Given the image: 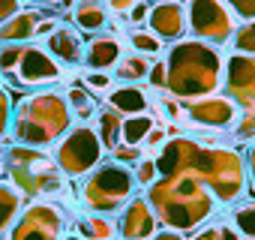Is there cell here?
Masks as SVG:
<instances>
[{
	"label": "cell",
	"instance_id": "6da1fadb",
	"mask_svg": "<svg viewBox=\"0 0 255 240\" xmlns=\"http://www.w3.org/2000/svg\"><path fill=\"white\" fill-rule=\"evenodd\" d=\"M168 84L165 90L180 99L192 102L201 96H213L222 84V54L216 45L201 39H180L168 54Z\"/></svg>",
	"mask_w": 255,
	"mask_h": 240
},
{
	"label": "cell",
	"instance_id": "7a4b0ae2",
	"mask_svg": "<svg viewBox=\"0 0 255 240\" xmlns=\"http://www.w3.org/2000/svg\"><path fill=\"white\" fill-rule=\"evenodd\" d=\"M153 213L177 231H192L198 228L204 219H210L216 198L201 186V180L186 171V174H174V177H159L150 186L147 195Z\"/></svg>",
	"mask_w": 255,
	"mask_h": 240
},
{
	"label": "cell",
	"instance_id": "3957f363",
	"mask_svg": "<svg viewBox=\"0 0 255 240\" xmlns=\"http://www.w3.org/2000/svg\"><path fill=\"white\" fill-rule=\"evenodd\" d=\"M9 129L18 144L45 150L72 129V111H69L66 99H60L57 93L39 90L33 96H24Z\"/></svg>",
	"mask_w": 255,
	"mask_h": 240
},
{
	"label": "cell",
	"instance_id": "277c9868",
	"mask_svg": "<svg viewBox=\"0 0 255 240\" xmlns=\"http://www.w3.org/2000/svg\"><path fill=\"white\" fill-rule=\"evenodd\" d=\"M6 174L24 198H39V195L60 198L63 192H69V177L42 147H24V144L6 147Z\"/></svg>",
	"mask_w": 255,
	"mask_h": 240
},
{
	"label": "cell",
	"instance_id": "5b68a950",
	"mask_svg": "<svg viewBox=\"0 0 255 240\" xmlns=\"http://www.w3.org/2000/svg\"><path fill=\"white\" fill-rule=\"evenodd\" d=\"M192 168H195V177L201 183H207V192L216 198V204H231L243 195V174L246 171H243V159L237 150H231L225 144L207 150L198 144Z\"/></svg>",
	"mask_w": 255,
	"mask_h": 240
},
{
	"label": "cell",
	"instance_id": "8992f818",
	"mask_svg": "<svg viewBox=\"0 0 255 240\" xmlns=\"http://www.w3.org/2000/svg\"><path fill=\"white\" fill-rule=\"evenodd\" d=\"M0 75L18 87H48L63 78V66L42 48V45H24L9 42L0 48Z\"/></svg>",
	"mask_w": 255,
	"mask_h": 240
},
{
	"label": "cell",
	"instance_id": "52a82bcc",
	"mask_svg": "<svg viewBox=\"0 0 255 240\" xmlns=\"http://www.w3.org/2000/svg\"><path fill=\"white\" fill-rule=\"evenodd\" d=\"M135 195V177L120 162L96 165L90 174L81 177V204L93 213H117Z\"/></svg>",
	"mask_w": 255,
	"mask_h": 240
},
{
	"label": "cell",
	"instance_id": "ba28073f",
	"mask_svg": "<svg viewBox=\"0 0 255 240\" xmlns=\"http://www.w3.org/2000/svg\"><path fill=\"white\" fill-rule=\"evenodd\" d=\"M51 156H54L57 168L72 180V177L90 174V171L102 162L105 147H102V141H99V135H96L93 126L78 123V126H72V129L57 141V147H54Z\"/></svg>",
	"mask_w": 255,
	"mask_h": 240
},
{
	"label": "cell",
	"instance_id": "9c48e42d",
	"mask_svg": "<svg viewBox=\"0 0 255 240\" xmlns=\"http://www.w3.org/2000/svg\"><path fill=\"white\" fill-rule=\"evenodd\" d=\"M183 9H186V30H192V39L210 45L231 42L237 24L225 0H186Z\"/></svg>",
	"mask_w": 255,
	"mask_h": 240
},
{
	"label": "cell",
	"instance_id": "30bf717a",
	"mask_svg": "<svg viewBox=\"0 0 255 240\" xmlns=\"http://www.w3.org/2000/svg\"><path fill=\"white\" fill-rule=\"evenodd\" d=\"M63 234L66 213L54 201H30L9 228V240H60Z\"/></svg>",
	"mask_w": 255,
	"mask_h": 240
},
{
	"label": "cell",
	"instance_id": "8fae6325",
	"mask_svg": "<svg viewBox=\"0 0 255 240\" xmlns=\"http://www.w3.org/2000/svg\"><path fill=\"white\" fill-rule=\"evenodd\" d=\"M225 75H222V84H225V93L234 105H240L243 111L255 108V57L249 54H231L225 60Z\"/></svg>",
	"mask_w": 255,
	"mask_h": 240
},
{
	"label": "cell",
	"instance_id": "7c38bea8",
	"mask_svg": "<svg viewBox=\"0 0 255 240\" xmlns=\"http://www.w3.org/2000/svg\"><path fill=\"white\" fill-rule=\"evenodd\" d=\"M159 228V216L153 213L150 201L144 195H132L120 207L117 219V237L120 240H150Z\"/></svg>",
	"mask_w": 255,
	"mask_h": 240
},
{
	"label": "cell",
	"instance_id": "4fadbf2b",
	"mask_svg": "<svg viewBox=\"0 0 255 240\" xmlns=\"http://www.w3.org/2000/svg\"><path fill=\"white\" fill-rule=\"evenodd\" d=\"M183 108H186V123L201 126V129H216V132L231 126L237 117V105L228 96H216V93L183 102Z\"/></svg>",
	"mask_w": 255,
	"mask_h": 240
},
{
	"label": "cell",
	"instance_id": "5bb4252c",
	"mask_svg": "<svg viewBox=\"0 0 255 240\" xmlns=\"http://www.w3.org/2000/svg\"><path fill=\"white\" fill-rule=\"evenodd\" d=\"M60 21L42 9H18L9 21L0 24V42L9 45V42H24V39H39L48 36Z\"/></svg>",
	"mask_w": 255,
	"mask_h": 240
},
{
	"label": "cell",
	"instance_id": "9a60e30c",
	"mask_svg": "<svg viewBox=\"0 0 255 240\" xmlns=\"http://www.w3.org/2000/svg\"><path fill=\"white\" fill-rule=\"evenodd\" d=\"M147 30L156 33L162 42L171 39V42H180L183 33H186V9L180 0H162V3H153L150 6V15H147Z\"/></svg>",
	"mask_w": 255,
	"mask_h": 240
},
{
	"label": "cell",
	"instance_id": "2e32d148",
	"mask_svg": "<svg viewBox=\"0 0 255 240\" xmlns=\"http://www.w3.org/2000/svg\"><path fill=\"white\" fill-rule=\"evenodd\" d=\"M123 57V39L111 36V33H93L84 42V69L93 72H108L117 66V60Z\"/></svg>",
	"mask_w": 255,
	"mask_h": 240
},
{
	"label": "cell",
	"instance_id": "e0dca14e",
	"mask_svg": "<svg viewBox=\"0 0 255 240\" xmlns=\"http://www.w3.org/2000/svg\"><path fill=\"white\" fill-rule=\"evenodd\" d=\"M45 51L57 60V63H69V66H81L84 63V39L81 30L72 24H57L48 33Z\"/></svg>",
	"mask_w": 255,
	"mask_h": 240
},
{
	"label": "cell",
	"instance_id": "ac0fdd59",
	"mask_svg": "<svg viewBox=\"0 0 255 240\" xmlns=\"http://www.w3.org/2000/svg\"><path fill=\"white\" fill-rule=\"evenodd\" d=\"M105 105L114 108L120 117H129V114H144L150 108V96L138 84H120V87H111L108 90Z\"/></svg>",
	"mask_w": 255,
	"mask_h": 240
},
{
	"label": "cell",
	"instance_id": "d6986e66",
	"mask_svg": "<svg viewBox=\"0 0 255 240\" xmlns=\"http://www.w3.org/2000/svg\"><path fill=\"white\" fill-rule=\"evenodd\" d=\"M72 21L81 33H102L108 27V9L99 3V0H78L72 6Z\"/></svg>",
	"mask_w": 255,
	"mask_h": 240
},
{
	"label": "cell",
	"instance_id": "ffe728a7",
	"mask_svg": "<svg viewBox=\"0 0 255 240\" xmlns=\"http://www.w3.org/2000/svg\"><path fill=\"white\" fill-rule=\"evenodd\" d=\"M159 126V120L153 114H129L120 120V144H132V147H144L147 135Z\"/></svg>",
	"mask_w": 255,
	"mask_h": 240
},
{
	"label": "cell",
	"instance_id": "44dd1931",
	"mask_svg": "<svg viewBox=\"0 0 255 240\" xmlns=\"http://www.w3.org/2000/svg\"><path fill=\"white\" fill-rule=\"evenodd\" d=\"M75 231L84 240H117V219L108 213H90L75 219Z\"/></svg>",
	"mask_w": 255,
	"mask_h": 240
},
{
	"label": "cell",
	"instance_id": "7402d4cb",
	"mask_svg": "<svg viewBox=\"0 0 255 240\" xmlns=\"http://www.w3.org/2000/svg\"><path fill=\"white\" fill-rule=\"evenodd\" d=\"M120 120L123 117L114 108H108V105L96 108V114H93V129H96V135H99L105 150H114L120 144Z\"/></svg>",
	"mask_w": 255,
	"mask_h": 240
},
{
	"label": "cell",
	"instance_id": "603a6c76",
	"mask_svg": "<svg viewBox=\"0 0 255 240\" xmlns=\"http://www.w3.org/2000/svg\"><path fill=\"white\" fill-rule=\"evenodd\" d=\"M147 72H150V57L132 51V54H123L117 60V66L111 69V75L123 84H138V81H147Z\"/></svg>",
	"mask_w": 255,
	"mask_h": 240
},
{
	"label": "cell",
	"instance_id": "cb8c5ba5",
	"mask_svg": "<svg viewBox=\"0 0 255 240\" xmlns=\"http://www.w3.org/2000/svg\"><path fill=\"white\" fill-rule=\"evenodd\" d=\"M66 105H69V111H72L75 120L87 123V120H93V114H96V108H99V96H96L93 90H87L81 81H75V84L69 87V93H66Z\"/></svg>",
	"mask_w": 255,
	"mask_h": 240
},
{
	"label": "cell",
	"instance_id": "d4e9b609",
	"mask_svg": "<svg viewBox=\"0 0 255 240\" xmlns=\"http://www.w3.org/2000/svg\"><path fill=\"white\" fill-rule=\"evenodd\" d=\"M24 207V195L12 183H0V234L9 231Z\"/></svg>",
	"mask_w": 255,
	"mask_h": 240
},
{
	"label": "cell",
	"instance_id": "484cf974",
	"mask_svg": "<svg viewBox=\"0 0 255 240\" xmlns=\"http://www.w3.org/2000/svg\"><path fill=\"white\" fill-rule=\"evenodd\" d=\"M231 225L243 240H255V198L237 201L231 210Z\"/></svg>",
	"mask_w": 255,
	"mask_h": 240
},
{
	"label": "cell",
	"instance_id": "4316f807",
	"mask_svg": "<svg viewBox=\"0 0 255 240\" xmlns=\"http://www.w3.org/2000/svg\"><path fill=\"white\" fill-rule=\"evenodd\" d=\"M129 45H132V51H138V54H144V57L162 51V39H159L156 33L144 30V27H132V30H129Z\"/></svg>",
	"mask_w": 255,
	"mask_h": 240
},
{
	"label": "cell",
	"instance_id": "83f0119b",
	"mask_svg": "<svg viewBox=\"0 0 255 240\" xmlns=\"http://www.w3.org/2000/svg\"><path fill=\"white\" fill-rule=\"evenodd\" d=\"M132 177H135V186H153L156 180H159V168H156V156H141L138 162H135V171H132Z\"/></svg>",
	"mask_w": 255,
	"mask_h": 240
},
{
	"label": "cell",
	"instance_id": "f1b7e54d",
	"mask_svg": "<svg viewBox=\"0 0 255 240\" xmlns=\"http://www.w3.org/2000/svg\"><path fill=\"white\" fill-rule=\"evenodd\" d=\"M231 42H234L237 54H249V57H255V21L240 24V27L234 30V36H231Z\"/></svg>",
	"mask_w": 255,
	"mask_h": 240
},
{
	"label": "cell",
	"instance_id": "f546056e",
	"mask_svg": "<svg viewBox=\"0 0 255 240\" xmlns=\"http://www.w3.org/2000/svg\"><path fill=\"white\" fill-rule=\"evenodd\" d=\"M81 84L99 96V93H108V90L114 87V75H111V72H93V69H87V72L81 75Z\"/></svg>",
	"mask_w": 255,
	"mask_h": 240
},
{
	"label": "cell",
	"instance_id": "4dcf8cb0",
	"mask_svg": "<svg viewBox=\"0 0 255 240\" xmlns=\"http://www.w3.org/2000/svg\"><path fill=\"white\" fill-rule=\"evenodd\" d=\"M192 240H240V234L234 231V225H222V222H216V225L201 228Z\"/></svg>",
	"mask_w": 255,
	"mask_h": 240
},
{
	"label": "cell",
	"instance_id": "1f68e13d",
	"mask_svg": "<svg viewBox=\"0 0 255 240\" xmlns=\"http://www.w3.org/2000/svg\"><path fill=\"white\" fill-rule=\"evenodd\" d=\"M12 108H15V96L6 90V87H0V138H3L12 126Z\"/></svg>",
	"mask_w": 255,
	"mask_h": 240
},
{
	"label": "cell",
	"instance_id": "d6a6232c",
	"mask_svg": "<svg viewBox=\"0 0 255 240\" xmlns=\"http://www.w3.org/2000/svg\"><path fill=\"white\" fill-rule=\"evenodd\" d=\"M111 156H114V162H120V165H135L141 156H144V147H132V144H117L114 150H111Z\"/></svg>",
	"mask_w": 255,
	"mask_h": 240
},
{
	"label": "cell",
	"instance_id": "836d02e7",
	"mask_svg": "<svg viewBox=\"0 0 255 240\" xmlns=\"http://www.w3.org/2000/svg\"><path fill=\"white\" fill-rule=\"evenodd\" d=\"M225 6L231 9L234 18H240V21H255V0H225Z\"/></svg>",
	"mask_w": 255,
	"mask_h": 240
},
{
	"label": "cell",
	"instance_id": "e575fe53",
	"mask_svg": "<svg viewBox=\"0 0 255 240\" xmlns=\"http://www.w3.org/2000/svg\"><path fill=\"white\" fill-rule=\"evenodd\" d=\"M150 0H138V3L129 9V15H126V21H129L132 27H141V21H147V15H150Z\"/></svg>",
	"mask_w": 255,
	"mask_h": 240
},
{
	"label": "cell",
	"instance_id": "d590c367",
	"mask_svg": "<svg viewBox=\"0 0 255 240\" xmlns=\"http://www.w3.org/2000/svg\"><path fill=\"white\" fill-rule=\"evenodd\" d=\"M147 81H150L153 87H165V84H168V63H165V60H156V63H150Z\"/></svg>",
	"mask_w": 255,
	"mask_h": 240
},
{
	"label": "cell",
	"instance_id": "8d00e7d4",
	"mask_svg": "<svg viewBox=\"0 0 255 240\" xmlns=\"http://www.w3.org/2000/svg\"><path fill=\"white\" fill-rule=\"evenodd\" d=\"M252 135H255V108H249L237 123V138H252Z\"/></svg>",
	"mask_w": 255,
	"mask_h": 240
},
{
	"label": "cell",
	"instance_id": "74e56055",
	"mask_svg": "<svg viewBox=\"0 0 255 240\" xmlns=\"http://www.w3.org/2000/svg\"><path fill=\"white\" fill-rule=\"evenodd\" d=\"M135 3H138V0H105V9L114 12V15H123V18H126Z\"/></svg>",
	"mask_w": 255,
	"mask_h": 240
},
{
	"label": "cell",
	"instance_id": "f35d334b",
	"mask_svg": "<svg viewBox=\"0 0 255 240\" xmlns=\"http://www.w3.org/2000/svg\"><path fill=\"white\" fill-rule=\"evenodd\" d=\"M18 9H21V0H0V24L9 21Z\"/></svg>",
	"mask_w": 255,
	"mask_h": 240
},
{
	"label": "cell",
	"instance_id": "ab89813d",
	"mask_svg": "<svg viewBox=\"0 0 255 240\" xmlns=\"http://www.w3.org/2000/svg\"><path fill=\"white\" fill-rule=\"evenodd\" d=\"M150 240H186V237H183V231H177V228H168V225H165V228H156V234H153Z\"/></svg>",
	"mask_w": 255,
	"mask_h": 240
},
{
	"label": "cell",
	"instance_id": "60d3db41",
	"mask_svg": "<svg viewBox=\"0 0 255 240\" xmlns=\"http://www.w3.org/2000/svg\"><path fill=\"white\" fill-rule=\"evenodd\" d=\"M246 165H249V180H252V189H255V144L249 147V156H246Z\"/></svg>",
	"mask_w": 255,
	"mask_h": 240
},
{
	"label": "cell",
	"instance_id": "b9f144b4",
	"mask_svg": "<svg viewBox=\"0 0 255 240\" xmlns=\"http://www.w3.org/2000/svg\"><path fill=\"white\" fill-rule=\"evenodd\" d=\"M57 3V9H63V12H72V6L78 3V0H54Z\"/></svg>",
	"mask_w": 255,
	"mask_h": 240
},
{
	"label": "cell",
	"instance_id": "7bdbcfd3",
	"mask_svg": "<svg viewBox=\"0 0 255 240\" xmlns=\"http://www.w3.org/2000/svg\"><path fill=\"white\" fill-rule=\"evenodd\" d=\"M3 171H6V147L0 144V174H3Z\"/></svg>",
	"mask_w": 255,
	"mask_h": 240
},
{
	"label": "cell",
	"instance_id": "ee69618b",
	"mask_svg": "<svg viewBox=\"0 0 255 240\" xmlns=\"http://www.w3.org/2000/svg\"><path fill=\"white\" fill-rule=\"evenodd\" d=\"M60 240H84V237H81V234H78V231H75V234H63V237H60Z\"/></svg>",
	"mask_w": 255,
	"mask_h": 240
},
{
	"label": "cell",
	"instance_id": "f6af8a7d",
	"mask_svg": "<svg viewBox=\"0 0 255 240\" xmlns=\"http://www.w3.org/2000/svg\"><path fill=\"white\" fill-rule=\"evenodd\" d=\"M33 3H45V0H33Z\"/></svg>",
	"mask_w": 255,
	"mask_h": 240
},
{
	"label": "cell",
	"instance_id": "bcb514c9",
	"mask_svg": "<svg viewBox=\"0 0 255 240\" xmlns=\"http://www.w3.org/2000/svg\"><path fill=\"white\" fill-rule=\"evenodd\" d=\"M159 3H162V0H159Z\"/></svg>",
	"mask_w": 255,
	"mask_h": 240
}]
</instances>
